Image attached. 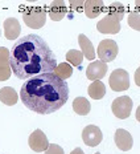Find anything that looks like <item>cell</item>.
Listing matches in <instances>:
<instances>
[{
  "label": "cell",
  "mask_w": 140,
  "mask_h": 154,
  "mask_svg": "<svg viewBox=\"0 0 140 154\" xmlns=\"http://www.w3.org/2000/svg\"><path fill=\"white\" fill-rule=\"evenodd\" d=\"M107 70H109L107 64L98 60V61H93L89 64L87 69H86V76L91 81H97V80H101L106 76Z\"/></svg>",
  "instance_id": "obj_8"
},
{
  "label": "cell",
  "mask_w": 140,
  "mask_h": 154,
  "mask_svg": "<svg viewBox=\"0 0 140 154\" xmlns=\"http://www.w3.org/2000/svg\"><path fill=\"white\" fill-rule=\"evenodd\" d=\"M135 82H136L138 86H140V66L136 69V72H135Z\"/></svg>",
  "instance_id": "obj_26"
},
{
  "label": "cell",
  "mask_w": 140,
  "mask_h": 154,
  "mask_svg": "<svg viewBox=\"0 0 140 154\" xmlns=\"http://www.w3.org/2000/svg\"><path fill=\"white\" fill-rule=\"evenodd\" d=\"M82 138H83V142L87 146H98L102 142V138H103V134H102L101 129L95 125H87V126L82 131Z\"/></svg>",
  "instance_id": "obj_7"
},
{
  "label": "cell",
  "mask_w": 140,
  "mask_h": 154,
  "mask_svg": "<svg viewBox=\"0 0 140 154\" xmlns=\"http://www.w3.org/2000/svg\"><path fill=\"white\" fill-rule=\"evenodd\" d=\"M136 120L140 122V105H139V108L136 109Z\"/></svg>",
  "instance_id": "obj_28"
},
{
  "label": "cell",
  "mask_w": 140,
  "mask_h": 154,
  "mask_svg": "<svg viewBox=\"0 0 140 154\" xmlns=\"http://www.w3.org/2000/svg\"><path fill=\"white\" fill-rule=\"evenodd\" d=\"M70 154H85V153H83V150H82V149H79V147H77V149H74V150H73V152L70 153Z\"/></svg>",
  "instance_id": "obj_27"
},
{
  "label": "cell",
  "mask_w": 140,
  "mask_h": 154,
  "mask_svg": "<svg viewBox=\"0 0 140 154\" xmlns=\"http://www.w3.org/2000/svg\"><path fill=\"white\" fill-rule=\"evenodd\" d=\"M97 28L101 33H118L120 31V21L110 16H106L101 21H98Z\"/></svg>",
  "instance_id": "obj_11"
},
{
  "label": "cell",
  "mask_w": 140,
  "mask_h": 154,
  "mask_svg": "<svg viewBox=\"0 0 140 154\" xmlns=\"http://www.w3.org/2000/svg\"><path fill=\"white\" fill-rule=\"evenodd\" d=\"M73 109L79 116H86L90 112V102L85 97H77L73 101Z\"/></svg>",
  "instance_id": "obj_20"
},
{
  "label": "cell",
  "mask_w": 140,
  "mask_h": 154,
  "mask_svg": "<svg viewBox=\"0 0 140 154\" xmlns=\"http://www.w3.org/2000/svg\"><path fill=\"white\" fill-rule=\"evenodd\" d=\"M111 109H112V113L115 114V117L120 118V120L128 118L130 114H131V110H132V100L128 96L118 97L112 101Z\"/></svg>",
  "instance_id": "obj_6"
},
{
  "label": "cell",
  "mask_w": 140,
  "mask_h": 154,
  "mask_svg": "<svg viewBox=\"0 0 140 154\" xmlns=\"http://www.w3.org/2000/svg\"><path fill=\"white\" fill-rule=\"evenodd\" d=\"M135 5H136V8H138L139 11H140V0H138V2L135 3Z\"/></svg>",
  "instance_id": "obj_29"
},
{
  "label": "cell",
  "mask_w": 140,
  "mask_h": 154,
  "mask_svg": "<svg viewBox=\"0 0 140 154\" xmlns=\"http://www.w3.org/2000/svg\"><path fill=\"white\" fill-rule=\"evenodd\" d=\"M53 73L56 76H58L61 80H68L73 75V68L69 63H61L60 65H57V68Z\"/></svg>",
  "instance_id": "obj_22"
},
{
  "label": "cell",
  "mask_w": 140,
  "mask_h": 154,
  "mask_svg": "<svg viewBox=\"0 0 140 154\" xmlns=\"http://www.w3.org/2000/svg\"><path fill=\"white\" fill-rule=\"evenodd\" d=\"M29 146L33 152H45V150L49 147V142H48L46 136L44 134L42 130L37 129L34 130L33 133L29 136Z\"/></svg>",
  "instance_id": "obj_9"
},
{
  "label": "cell",
  "mask_w": 140,
  "mask_h": 154,
  "mask_svg": "<svg viewBox=\"0 0 140 154\" xmlns=\"http://www.w3.org/2000/svg\"><path fill=\"white\" fill-rule=\"evenodd\" d=\"M66 61L73 66H79L82 64V61H83V54H82L81 51L70 49L69 52L66 53Z\"/></svg>",
  "instance_id": "obj_21"
},
{
  "label": "cell",
  "mask_w": 140,
  "mask_h": 154,
  "mask_svg": "<svg viewBox=\"0 0 140 154\" xmlns=\"http://www.w3.org/2000/svg\"><path fill=\"white\" fill-rule=\"evenodd\" d=\"M9 63L13 75L20 80L52 73L57 68V59L42 37L27 35L13 44L9 53Z\"/></svg>",
  "instance_id": "obj_1"
},
{
  "label": "cell",
  "mask_w": 140,
  "mask_h": 154,
  "mask_svg": "<svg viewBox=\"0 0 140 154\" xmlns=\"http://www.w3.org/2000/svg\"><path fill=\"white\" fill-rule=\"evenodd\" d=\"M24 23L29 28L39 29L42 28L46 21V12L42 7H27V9L23 12Z\"/></svg>",
  "instance_id": "obj_3"
},
{
  "label": "cell",
  "mask_w": 140,
  "mask_h": 154,
  "mask_svg": "<svg viewBox=\"0 0 140 154\" xmlns=\"http://www.w3.org/2000/svg\"><path fill=\"white\" fill-rule=\"evenodd\" d=\"M9 53L11 52L5 47H0V81H7L12 75Z\"/></svg>",
  "instance_id": "obj_10"
},
{
  "label": "cell",
  "mask_w": 140,
  "mask_h": 154,
  "mask_svg": "<svg viewBox=\"0 0 140 154\" xmlns=\"http://www.w3.org/2000/svg\"><path fill=\"white\" fill-rule=\"evenodd\" d=\"M87 93L94 100H101V98L106 94V85L103 84V81L97 80V81L90 84V86L87 88Z\"/></svg>",
  "instance_id": "obj_18"
},
{
  "label": "cell",
  "mask_w": 140,
  "mask_h": 154,
  "mask_svg": "<svg viewBox=\"0 0 140 154\" xmlns=\"http://www.w3.org/2000/svg\"><path fill=\"white\" fill-rule=\"evenodd\" d=\"M17 98H19L17 92L11 86H4V88L0 89V101L3 104L12 106V105H15L17 102Z\"/></svg>",
  "instance_id": "obj_17"
},
{
  "label": "cell",
  "mask_w": 140,
  "mask_h": 154,
  "mask_svg": "<svg viewBox=\"0 0 140 154\" xmlns=\"http://www.w3.org/2000/svg\"><path fill=\"white\" fill-rule=\"evenodd\" d=\"M115 143L120 150L127 152V150H130L132 147V143H133L132 136L124 129H118L115 131Z\"/></svg>",
  "instance_id": "obj_13"
},
{
  "label": "cell",
  "mask_w": 140,
  "mask_h": 154,
  "mask_svg": "<svg viewBox=\"0 0 140 154\" xmlns=\"http://www.w3.org/2000/svg\"><path fill=\"white\" fill-rule=\"evenodd\" d=\"M45 154H63V149L60 145L56 143H50L49 147L45 150Z\"/></svg>",
  "instance_id": "obj_24"
},
{
  "label": "cell",
  "mask_w": 140,
  "mask_h": 154,
  "mask_svg": "<svg viewBox=\"0 0 140 154\" xmlns=\"http://www.w3.org/2000/svg\"><path fill=\"white\" fill-rule=\"evenodd\" d=\"M78 43H79V47H81V52L82 54L86 57L87 60H94L95 59V51H94V47H93V43L86 37V35L81 33L78 36Z\"/></svg>",
  "instance_id": "obj_16"
},
{
  "label": "cell",
  "mask_w": 140,
  "mask_h": 154,
  "mask_svg": "<svg viewBox=\"0 0 140 154\" xmlns=\"http://www.w3.org/2000/svg\"><path fill=\"white\" fill-rule=\"evenodd\" d=\"M128 25L136 31H140V15L136 12H131L128 15Z\"/></svg>",
  "instance_id": "obj_23"
},
{
  "label": "cell",
  "mask_w": 140,
  "mask_h": 154,
  "mask_svg": "<svg viewBox=\"0 0 140 154\" xmlns=\"http://www.w3.org/2000/svg\"><path fill=\"white\" fill-rule=\"evenodd\" d=\"M95 154H102V153H95Z\"/></svg>",
  "instance_id": "obj_30"
},
{
  "label": "cell",
  "mask_w": 140,
  "mask_h": 154,
  "mask_svg": "<svg viewBox=\"0 0 140 154\" xmlns=\"http://www.w3.org/2000/svg\"><path fill=\"white\" fill-rule=\"evenodd\" d=\"M21 32V27H20V23L16 20L15 17H9L4 21V35H5V38L8 40H15V38L19 37Z\"/></svg>",
  "instance_id": "obj_15"
},
{
  "label": "cell",
  "mask_w": 140,
  "mask_h": 154,
  "mask_svg": "<svg viewBox=\"0 0 140 154\" xmlns=\"http://www.w3.org/2000/svg\"><path fill=\"white\" fill-rule=\"evenodd\" d=\"M83 11L89 19L98 17L104 11V4L102 0H87L85 2Z\"/></svg>",
  "instance_id": "obj_14"
},
{
  "label": "cell",
  "mask_w": 140,
  "mask_h": 154,
  "mask_svg": "<svg viewBox=\"0 0 140 154\" xmlns=\"http://www.w3.org/2000/svg\"><path fill=\"white\" fill-rule=\"evenodd\" d=\"M23 104L39 114H50L61 109L69 98V86L54 73H44L25 81L20 91Z\"/></svg>",
  "instance_id": "obj_2"
},
{
  "label": "cell",
  "mask_w": 140,
  "mask_h": 154,
  "mask_svg": "<svg viewBox=\"0 0 140 154\" xmlns=\"http://www.w3.org/2000/svg\"><path fill=\"white\" fill-rule=\"evenodd\" d=\"M85 7V2H70V9L71 11L81 12Z\"/></svg>",
  "instance_id": "obj_25"
},
{
  "label": "cell",
  "mask_w": 140,
  "mask_h": 154,
  "mask_svg": "<svg viewBox=\"0 0 140 154\" xmlns=\"http://www.w3.org/2000/svg\"><path fill=\"white\" fill-rule=\"evenodd\" d=\"M118 44L114 40H102L98 45V57L101 59V61L103 63H110L114 61L118 56Z\"/></svg>",
  "instance_id": "obj_4"
},
{
  "label": "cell",
  "mask_w": 140,
  "mask_h": 154,
  "mask_svg": "<svg viewBox=\"0 0 140 154\" xmlns=\"http://www.w3.org/2000/svg\"><path fill=\"white\" fill-rule=\"evenodd\" d=\"M106 15L110 16V17L116 19L118 21H120L124 16V7H123L122 3L115 2V3H111L109 7L106 8Z\"/></svg>",
  "instance_id": "obj_19"
},
{
  "label": "cell",
  "mask_w": 140,
  "mask_h": 154,
  "mask_svg": "<svg viewBox=\"0 0 140 154\" xmlns=\"http://www.w3.org/2000/svg\"><path fill=\"white\" fill-rule=\"evenodd\" d=\"M110 88L114 92H123L130 88V76L124 69H115L109 80Z\"/></svg>",
  "instance_id": "obj_5"
},
{
  "label": "cell",
  "mask_w": 140,
  "mask_h": 154,
  "mask_svg": "<svg viewBox=\"0 0 140 154\" xmlns=\"http://www.w3.org/2000/svg\"><path fill=\"white\" fill-rule=\"evenodd\" d=\"M0 35H1V32H0Z\"/></svg>",
  "instance_id": "obj_31"
},
{
  "label": "cell",
  "mask_w": 140,
  "mask_h": 154,
  "mask_svg": "<svg viewBox=\"0 0 140 154\" xmlns=\"http://www.w3.org/2000/svg\"><path fill=\"white\" fill-rule=\"evenodd\" d=\"M48 12H49V17L52 19L53 21H60L66 16L68 8H66L65 3H63L62 0H54V2L50 3L49 11Z\"/></svg>",
  "instance_id": "obj_12"
}]
</instances>
